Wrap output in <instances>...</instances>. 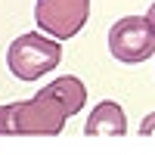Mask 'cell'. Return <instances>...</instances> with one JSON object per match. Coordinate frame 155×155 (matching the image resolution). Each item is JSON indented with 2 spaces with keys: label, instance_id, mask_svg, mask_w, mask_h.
<instances>
[{
  "label": "cell",
  "instance_id": "cell-1",
  "mask_svg": "<svg viewBox=\"0 0 155 155\" xmlns=\"http://www.w3.org/2000/svg\"><path fill=\"white\" fill-rule=\"evenodd\" d=\"M87 102V87L81 78L62 74L37 90L31 99L0 106V134L22 137H56L65 130V121L78 115Z\"/></svg>",
  "mask_w": 155,
  "mask_h": 155
},
{
  "label": "cell",
  "instance_id": "cell-2",
  "mask_svg": "<svg viewBox=\"0 0 155 155\" xmlns=\"http://www.w3.org/2000/svg\"><path fill=\"white\" fill-rule=\"evenodd\" d=\"M62 62V47L59 41L47 37L41 31L19 34L6 50V65L19 81H41L47 71H53Z\"/></svg>",
  "mask_w": 155,
  "mask_h": 155
},
{
  "label": "cell",
  "instance_id": "cell-3",
  "mask_svg": "<svg viewBox=\"0 0 155 155\" xmlns=\"http://www.w3.org/2000/svg\"><path fill=\"white\" fill-rule=\"evenodd\" d=\"M109 53L124 65H140L155 56V25L146 16H124L109 28Z\"/></svg>",
  "mask_w": 155,
  "mask_h": 155
},
{
  "label": "cell",
  "instance_id": "cell-4",
  "mask_svg": "<svg viewBox=\"0 0 155 155\" xmlns=\"http://www.w3.org/2000/svg\"><path fill=\"white\" fill-rule=\"evenodd\" d=\"M34 19L53 41H71L90 19V0H37Z\"/></svg>",
  "mask_w": 155,
  "mask_h": 155
},
{
  "label": "cell",
  "instance_id": "cell-5",
  "mask_svg": "<svg viewBox=\"0 0 155 155\" xmlns=\"http://www.w3.org/2000/svg\"><path fill=\"white\" fill-rule=\"evenodd\" d=\"M84 134L87 137H93V134L96 137H121V134H127V115H124V109L115 99H102L93 109V115L87 118Z\"/></svg>",
  "mask_w": 155,
  "mask_h": 155
},
{
  "label": "cell",
  "instance_id": "cell-6",
  "mask_svg": "<svg viewBox=\"0 0 155 155\" xmlns=\"http://www.w3.org/2000/svg\"><path fill=\"white\" fill-rule=\"evenodd\" d=\"M140 134H155V112L146 115V118L140 121Z\"/></svg>",
  "mask_w": 155,
  "mask_h": 155
},
{
  "label": "cell",
  "instance_id": "cell-7",
  "mask_svg": "<svg viewBox=\"0 0 155 155\" xmlns=\"http://www.w3.org/2000/svg\"><path fill=\"white\" fill-rule=\"evenodd\" d=\"M146 19H149V22H152V25H155V3H152V6H149V12H146Z\"/></svg>",
  "mask_w": 155,
  "mask_h": 155
}]
</instances>
